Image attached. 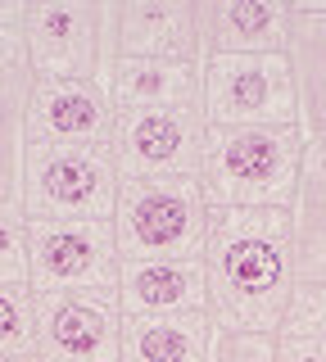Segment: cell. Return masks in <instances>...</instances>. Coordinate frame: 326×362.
<instances>
[{
    "instance_id": "1",
    "label": "cell",
    "mask_w": 326,
    "mask_h": 362,
    "mask_svg": "<svg viewBox=\"0 0 326 362\" xmlns=\"http://www.w3.org/2000/svg\"><path fill=\"white\" fill-rule=\"evenodd\" d=\"M209 317L218 331L276 335L295 290L286 209H209L204 235Z\"/></svg>"
},
{
    "instance_id": "2",
    "label": "cell",
    "mask_w": 326,
    "mask_h": 362,
    "mask_svg": "<svg viewBox=\"0 0 326 362\" xmlns=\"http://www.w3.org/2000/svg\"><path fill=\"white\" fill-rule=\"evenodd\" d=\"M299 168V127H209L199 190L209 209H290Z\"/></svg>"
},
{
    "instance_id": "3",
    "label": "cell",
    "mask_w": 326,
    "mask_h": 362,
    "mask_svg": "<svg viewBox=\"0 0 326 362\" xmlns=\"http://www.w3.org/2000/svg\"><path fill=\"white\" fill-rule=\"evenodd\" d=\"M32 82H100L118 68V0H41L28 5Z\"/></svg>"
},
{
    "instance_id": "4",
    "label": "cell",
    "mask_w": 326,
    "mask_h": 362,
    "mask_svg": "<svg viewBox=\"0 0 326 362\" xmlns=\"http://www.w3.org/2000/svg\"><path fill=\"white\" fill-rule=\"evenodd\" d=\"M114 235L122 258H199L209 235V199L199 177L122 181Z\"/></svg>"
},
{
    "instance_id": "5",
    "label": "cell",
    "mask_w": 326,
    "mask_h": 362,
    "mask_svg": "<svg viewBox=\"0 0 326 362\" xmlns=\"http://www.w3.org/2000/svg\"><path fill=\"white\" fill-rule=\"evenodd\" d=\"M118 168L105 150L28 145L23 218L28 222H114Z\"/></svg>"
},
{
    "instance_id": "6",
    "label": "cell",
    "mask_w": 326,
    "mask_h": 362,
    "mask_svg": "<svg viewBox=\"0 0 326 362\" xmlns=\"http://www.w3.org/2000/svg\"><path fill=\"white\" fill-rule=\"evenodd\" d=\"M114 222H28V286L37 294L118 299Z\"/></svg>"
},
{
    "instance_id": "7",
    "label": "cell",
    "mask_w": 326,
    "mask_h": 362,
    "mask_svg": "<svg viewBox=\"0 0 326 362\" xmlns=\"http://www.w3.org/2000/svg\"><path fill=\"white\" fill-rule=\"evenodd\" d=\"M295 82L286 54H209L204 122L209 127H295Z\"/></svg>"
},
{
    "instance_id": "8",
    "label": "cell",
    "mask_w": 326,
    "mask_h": 362,
    "mask_svg": "<svg viewBox=\"0 0 326 362\" xmlns=\"http://www.w3.org/2000/svg\"><path fill=\"white\" fill-rule=\"evenodd\" d=\"M204 132V113H118L109 145L118 181L199 177Z\"/></svg>"
},
{
    "instance_id": "9",
    "label": "cell",
    "mask_w": 326,
    "mask_h": 362,
    "mask_svg": "<svg viewBox=\"0 0 326 362\" xmlns=\"http://www.w3.org/2000/svg\"><path fill=\"white\" fill-rule=\"evenodd\" d=\"M37 358L41 362H122L118 299L37 294Z\"/></svg>"
},
{
    "instance_id": "10",
    "label": "cell",
    "mask_w": 326,
    "mask_h": 362,
    "mask_svg": "<svg viewBox=\"0 0 326 362\" xmlns=\"http://www.w3.org/2000/svg\"><path fill=\"white\" fill-rule=\"evenodd\" d=\"M118 109L100 82H32L28 145L54 150H105L114 145Z\"/></svg>"
},
{
    "instance_id": "11",
    "label": "cell",
    "mask_w": 326,
    "mask_h": 362,
    "mask_svg": "<svg viewBox=\"0 0 326 362\" xmlns=\"http://www.w3.org/2000/svg\"><path fill=\"white\" fill-rule=\"evenodd\" d=\"M118 59L204 64V0H122Z\"/></svg>"
},
{
    "instance_id": "12",
    "label": "cell",
    "mask_w": 326,
    "mask_h": 362,
    "mask_svg": "<svg viewBox=\"0 0 326 362\" xmlns=\"http://www.w3.org/2000/svg\"><path fill=\"white\" fill-rule=\"evenodd\" d=\"M118 308H122V317L209 313L204 263L199 258H122Z\"/></svg>"
},
{
    "instance_id": "13",
    "label": "cell",
    "mask_w": 326,
    "mask_h": 362,
    "mask_svg": "<svg viewBox=\"0 0 326 362\" xmlns=\"http://www.w3.org/2000/svg\"><path fill=\"white\" fill-rule=\"evenodd\" d=\"M286 64L295 82V127L303 141H326V0H286Z\"/></svg>"
},
{
    "instance_id": "14",
    "label": "cell",
    "mask_w": 326,
    "mask_h": 362,
    "mask_svg": "<svg viewBox=\"0 0 326 362\" xmlns=\"http://www.w3.org/2000/svg\"><path fill=\"white\" fill-rule=\"evenodd\" d=\"M109 100L118 113H204V64L118 59Z\"/></svg>"
},
{
    "instance_id": "15",
    "label": "cell",
    "mask_w": 326,
    "mask_h": 362,
    "mask_svg": "<svg viewBox=\"0 0 326 362\" xmlns=\"http://www.w3.org/2000/svg\"><path fill=\"white\" fill-rule=\"evenodd\" d=\"M286 0H204L209 54H286Z\"/></svg>"
},
{
    "instance_id": "16",
    "label": "cell",
    "mask_w": 326,
    "mask_h": 362,
    "mask_svg": "<svg viewBox=\"0 0 326 362\" xmlns=\"http://www.w3.org/2000/svg\"><path fill=\"white\" fill-rule=\"evenodd\" d=\"M286 218L295 281H326V141H303V168Z\"/></svg>"
},
{
    "instance_id": "17",
    "label": "cell",
    "mask_w": 326,
    "mask_h": 362,
    "mask_svg": "<svg viewBox=\"0 0 326 362\" xmlns=\"http://www.w3.org/2000/svg\"><path fill=\"white\" fill-rule=\"evenodd\" d=\"M213 317H122V362H209Z\"/></svg>"
},
{
    "instance_id": "18",
    "label": "cell",
    "mask_w": 326,
    "mask_h": 362,
    "mask_svg": "<svg viewBox=\"0 0 326 362\" xmlns=\"http://www.w3.org/2000/svg\"><path fill=\"white\" fill-rule=\"evenodd\" d=\"M32 73L0 77V204H23Z\"/></svg>"
},
{
    "instance_id": "19",
    "label": "cell",
    "mask_w": 326,
    "mask_h": 362,
    "mask_svg": "<svg viewBox=\"0 0 326 362\" xmlns=\"http://www.w3.org/2000/svg\"><path fill=\"white\" fill-rule=\"evenodd\" d=\"M37 354V294L32 286H0V358Z\"/></svg>"
},
{
    "instance_id": "20",
    "label": "cell",
    "mask_w": 326,
    "mask_h": 362,
    "mask_svg": "<svg viewBox=\"0 0 326 362\" xmlns=\"http://www.w3.org/2000/svg\"><path fill=\"white\" fill-rule=\"evenodd\" d=\"M276 335L290 339H326V281H295L281 313Z\"/></svg>"
},
{
    "instance_id": "21",
    "label": "cell",
    "mask_w": 326,
    "mask_h": 362,
    "mask_svg": "<svg viewBox=\"0 0 326 362\" xmlns=\"http://www.w3.org/2000/svg\"><path fill=\"white\" fill-rule=\"evenodd\" d=\"M0 286H28V218H23V204H0Z\"/></svg>"
},
{
    "instance_id": "22",
    "label": "cell",
    "mask_w": 326,
    "mask_h": 362,
    "mask_svg": "<svg viewBox=\"0 0 326 362\" xmlns=\"http://www.w3.org/2000/svg\"><path fill=\"white\" fill-rule=\"evenodd\" d=\"M209 362H276V335H245L213 326Z\"/></svg>"
},
{
    "instance_id": "23",
    "label": "cell",
    "mask_w": 326,
    "mask_h": 362,
    "mask_svg": "<svg viewBox=\"0 0 326 362\" xmlns=\"http://www.w3.org/2000/svg\"><path fill=\"white\" fill-rule=\"evenodd\" d=\"M18 73H32L23 23L18 28H0V77H18Z\"/></svg>"
},
{
    "instance_id": "24",
    "label": "cell",
    "mask_w": 326,
    "mask_h": 362,
    "mask_svg": "<svg viewBox=\"0 0 326 362\" xmlns=\"http://www.w3.org/2000/svg\"><path fill=\"white\" fill-rule=\"evenodd\" d=\"M276 362H326V339H290V335H276Z\"/></svg>"
},
{
    "instance_id": "25",
    "label": "cell",
    "mask_w": 326,
    "mask_h": 362,
    "mask_svg": "<svg viewBox=\"0 0 326 362\" xmlns=\"http://www.w3.org/2000/svg\"><path fill=\"white\" fill-rule=\"evenodd\" d=\"M28 18V0H0V28H18Z\"/></svg>"
},
{
    "instance_id": "26",
    "label": "cell",
    "mask_w": 326,
    "mask_h": 362,
    "mask_svg": "<svg viewBox=\"0 0 326 362\" xmlns=\"http://www.w3.org/2000/svg\"><path fill=\"white\" fill-rule=\"evenodd\" d=\"M0 362H41L37 354H28V358H0Z\"/></svg>"
}]
</instances>
